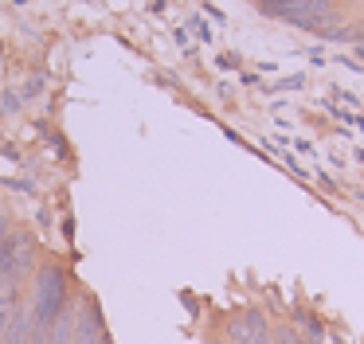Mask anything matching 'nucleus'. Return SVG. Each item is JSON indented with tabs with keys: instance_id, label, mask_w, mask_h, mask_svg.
<instances>
[{
	"instance_id": "obj_3",
	"label": "nucleus",
	"mask_w": 364,
	"mask_h": 344,
	"mask_svg": "<svg viewBox=\"0 0 364 344\" xmlns=\"http://www.w3.org/2000/svg\"><path fill=\"white\" fill-rule=\"evenodd\" d=\"M9 254H12V274H16V281H24L28 274L36 270V242L28 231H16L9 239Z\"/></svg>"
},
{
	"instance_id": "obj_7",
	"label": "nucleus",
	"mask_w": 364,
	"mask_h": 344,
	"mask_svg": "<svg viewBox=\"0 0 364 344\" xmlns=\"http://www.w3.org/2000/svg\"><path fill=\"white\" fill-rule=\"evenodd\" d=\"M9 239H12V231H9V219L0 215V247H4V242H9Z\"/></svg>"
},
{
	"instance_id": "obj_4",
	"label": "nucleus",
	"mask_w": 364,
	"mask_h": 344,
	"mask_svg": "<svg viewBox=\"0 0 364 344\" xmlns=\"http://www.w3.org/2000/svg\"><path fill=\"white\" fill-rule=\"evenodd\" d=\"M32 340V305H16V313H12V321L4 325V336H0V344H28Z\"/></svg>"
},
{
	"instance_id": "obj_10",
	"label": "nucleus",
	"mask_w": 364,
	"mask_h": 344,
	"mask_svg": "<svg viewBox=\"0 0 364 344\" xmlns=\"http://www.w3.org/2000/svg\"><path fill=\"white\" fill-rule=\"evenodd\" d=\"M98 344H114V340H110V333H106V336H102V340H98Z\"/></svg>"
},
{
	"instance_id": "obj_5",
	"label": "nucleus",
	"mask_w": 364,
	"mask_h": 344,
	"mask_svg": "<svg viewBox=\"0 0 364 344\" xmlns=\"http://www.w3.org/2000/svg\"><path fill=\"white\" fill-rule=\"evenodd\" d=\"M298 321L306 325V340L309 344H321V321H317L314 313H298Z\"/></svg>"
},
{
	"instance_id": "obj_8",
	"label": "nucleus",
	"mask_w": 364,
	"mask_h": 344,
	"mask_svg": "<svg viewBox=\"0 0 364 344\" xmlns=\"http://www.w3.org/2000/svg\"><path fill=\"white\" fill-rule=\"evenodd\" d=\"M255 344H274V340H270V333H262V336H259V340H255Z\"/></svg>"
},
{
	"instance_id": "obj_11",
	"label": "nucleus",
	"mask_w": 364,
	"mask_h": 344,
	"mask_svg": "<svg viewBox=\"0 0 364 344\" xmlns=\"http://www.w3.org/2000/svg\"><path fill=\"white\" fill-rule=\"evenodd\" d=\"M360 39H364V36H360Z\"/></svg>"
},
{
	"instance_id": "obj_9",
	"label": "nucleus",
	"mask_w": 364,
	"mask_h": 344,
	"mask_svg": "<svg viewBox=\"0 0 364 344\" xmlns=\"http://www.w3.org/2000/svg\"><path fill=\"white\" fill-rule=\"evenodd\" d=\"M356 55H360V59H364V39H360V43H356Z\"/></svg>"
},
{
	"instance_id": "obj_6",
	"label": "nucleus",
	"mask_w": 364,
	"mask_h": 344,
	"mask_svg": "<svg viewBox=\"0 0 364 344\" xmlns=\"http://www.w3.org/2000/svg\"><path fill=\"white\" fill-rule=\"evenodd\" d=\"M274 344H309V340H301L294 328H278V336H274Z\"/></svg>"
},
{
	"instance_id": "obj_1",
	"label": "nucleus",
	"mask_w": 364,
	"mask_h": 344,
	"mask_svg": "<svg viewBox=\"0 0 364 344\" xmlns=\"http://www.w3.org/2000/svg\"><path fill=\"white\" fill-rule=\"evenodd\" d=\"M67 301H71V297H67V274L51 262L40 266V270H36V294H32V325L48 328Z\"/></svg>"
},
{
	"instance_id": "obj_2",
	"label": "nucleus",
	"mask_w": 364,
	"mask_h": 344,
	"mask_svg": "<svg viewBox=\"0 0 364 344\" xmlns=\"http://www.w3.org/2000/svg\"><path fill=\"white\" fill-rule=\"evenodd\" d=\"M286 23H294V28H306V31H321V36H333L341 23L337 8H329L325 0H301V4H294L290 12H282Z\"/></svg>"
}]
</instances>
